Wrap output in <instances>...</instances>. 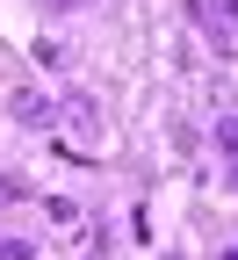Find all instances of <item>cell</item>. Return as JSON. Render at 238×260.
<instances>
[{"mask_svg": "<svg viewBox=\"0 0 238 260\" xmlns=\"http://www.w3.org/2000/svg\"><path fill=\"white\" fill-rule=\"evenodd\" d=\"M15 116H22V123H58L65 109H58V102H44V94H15Z\"/></svg>", "mask_w": 238, "mask_h": 260, "instance_id": "cell-1", "label": "cell"}, {"mask_svg": "<svg viewBox=\"0 0 238 260\" xmlns=\"http://www.w3.org/2000/svg\"><path fill=\"white\" fill-rule=\"evenodd\" d=\"M65 123H80V130H94V102H87V94H65Z\"/></svg>", "mask_w": 238, "mask_h": 260, "instance_id": "cell-2", "label": "cell"}, {"mask_svg": "<svg viewBox=\"0 0 238 260\" xmlns=\"http://www.w3.org/2000/svg\"><path fill=\"white\" fill-rule=\"evenodd\" d=\"M217 145H224V152L238 159V123H217Z\"/></svg>", "mask_w": 238, "mask_h": 260, "instance_id": "cell-3", "label": "cell"}, {"mask_svg": "<svg viewBox=\"0 0 238 260\" xmlns=\"http://www.w3.org/2000/svg\"><path fill=\"white\" fill-rule=\"evenodd\" d=\"M0 260H29V246L22 239H0Z\"/></svg>", "mask_w": 238, "mask_h": 260, "instance_id": "cell-4", "label": "cell"}, {"mask_svg": "<svg viewBox=\"0 0 238 260\" xmlns=\"http://www.w3.org/2000/svg\"><path fill=\"white\" fill-rule=\"evenodd\" d=\"M44 8H51V15H65V8H94V0H44Z\"/></svg>", "mask_w": 238, "mask_h": 260, "instance_id": "cell-5", "label": "cell"}, {"mask_svg": "<svg viewBox=\"0 0 238 260\" xmlns=\"http://www.w3.org/2000/svg\"><path fill=\"white\" fill-rule=\"evenodd\" d=\"M224 260H238V246H231V253H224Z\"/></svg>", "mask_w": 238, "mask_h": 260, "instance_id": "cell-6", "label": "cell"}]
</instances>
